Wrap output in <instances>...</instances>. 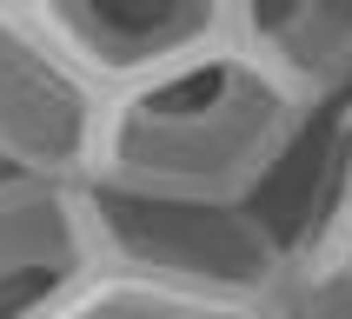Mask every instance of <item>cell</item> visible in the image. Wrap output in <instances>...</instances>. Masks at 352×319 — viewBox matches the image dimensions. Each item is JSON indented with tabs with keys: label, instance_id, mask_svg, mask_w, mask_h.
<instances>
[{
	"label": "cell",
	"instance_id": "30bf717a",
	"mask_svg": "<svg viewBox=\"0 0 352 319\" xmlns=\"http://www.w3.org/2000/svg\"><path fill=\"white\" fill-rule=\"evenodd\" d=\"M0 173H7V166H0Z\"/></svg>",
	"mask_w": 352,
	"mask_h": 319
},
{
	"label": "cell",
	"instance_id": "6da1fadb",
	"mask_svg": "<svg viewBox=\"0 0 352 319\" xmlns=\"http://www.w3.org/2000/svg\"><path fill=\"white\" fill-rule=\"evenodd\" d=\"M319 120L326 113L279 87L233 34V47L107 107L87 186L259 206Z\"/></svg>",
	"mask_w": 352,
	"mask_h": 319
},
{
	"label": "cell",
	"instance_id": "9c48e42d",
	"mask_svg": "<svg viewBox=\"0 0 352 319\" xmlns=\"http://www.w3.org/2000/svg\"><path fill=\"white\" fill-rule=\"evenodd\" d=\"M319 206H346V213H352V107L333 113V133H326V153H319L306 213H319Z\"/></svg>",
	"mask_w": 352,
	"mask_h": 319
},
{
	"label": "cell",
	"instance_id": "3957f363",
	"mask_svg": "<svg viewBox=\"0 0 352 319\" xmlns=\"http://www.w3.org/2000/svg\"><path fill=\"white\" fill-rule=\"evenodd\" d=\"M107 100L54 47L40 0H0V166L87 186Z\"/></svg>",
	"mask_w": 352,
	"mask_h": 319
},
{
	"label": "cell",
	"instance_id": "277c9868",
	"mask_svg": "<svg viewBox=\"0 0 352 319\" xmlns=\"http://www.w3.org/2000/svg\"><path fill=\"white\" fill-rule=\"evenodd\" d=\"M40 20L107 107L233 47L239 0H40Z\"/></svg>",
	"mask_w": 352,
	"mask_h": 319
},
{
	"label": "cell",
	"instance_id": "8992f818",
	"mask_svg": "<svg viewBox=\"0 0 352 319\" xmlns=\"http://www.w3.org/2000/svg\"><path fill=\"white\" fill-rule=\"evenodd\" d=\"M239 40L313 113L352 107V0H239Z\"/></svg>",
	"mask_w": 352,
	"mask_h": 319
},
{
	"label": "cell",
	"instance_id": "7a4b0ae2",
	"mask_svg": "<svg viewBox=\"0 0 352 319\" xmlns=\"http://www.w3.org/2000/svg\"><path fill=\"white\" fill-rule=\"evenodd\" d=\"M87 206H94V233L113 273L160 279V286H179V293L253 299V306L286 299L293 233L266 206L107 193V186H87Z\"/></svg>",
	"mask_w": 352,
	"mask_h": 319
},
{
	"label": "cell",
	"instance_id": "5b68a950",
	"mask_svg": "<svg viewBox=\"0 0 352 319\" xmlns=\"http://www.w3.org/2000/svg\"><path fill=\"white\" fill-rule=\"evenodd\" d=\"M100 266L87 186L0 173V319H54Z\"/></svg>",
	"mask_w": 352,
	"mask_h": 319
},
{
	"label": "cell",
	"instance_id": "ba28073f",
	"mask_svg": "<svg viewBox=\"0 0 352 319\" xmlns=\"http://www.w3.org/2000/svg\"><path fill=\"white\" fill-rule=\"evenodd\" d=\"M54 319H286V306H253V299H213V293H179L160 279H133L100 266Z\"/></svg>",
	"mask_w": 352,
	"mask_h": 319
},
{
	"label": "cell",
	"instance_id": "52a82bcc",
	"mask_svg": "<svg viewBox=\"0 0 352 319\" xmlns=\"http://www.w3.org/2000/svg\"><path fill=\"white\" fill-rule=\"evenodd\" d=\"M286 319H352V213L319 206L293 233L286 266Z\"/></svg>",
	"mask_w": 352,
	"mask_h": 319
}]
</instances>
